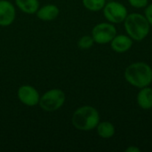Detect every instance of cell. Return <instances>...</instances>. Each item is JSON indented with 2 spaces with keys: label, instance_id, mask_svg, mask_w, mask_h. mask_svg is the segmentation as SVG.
<instances>
[{
  "label": "cell",
  "instance_id": "6da1fadb",
  "mask_svg": "<svg viewBox=\"0 0 152 152\" xmlns=\"http://www.w3.org/2000/svg\"><path fill=\"white\" fill-rule=\"evenodd\" d=\"M125 78L131 86L137 88L149 86L152 83L151 67L145 62H134L126 67Z\"/></svg>",
  "mask_w": 152,
  "mask_h": 152
},
{
  "label": "cell",
  "instance_id": "3957f363",
  "mask_svg": "<svg viewBox=\"0 0 152 152\" xmlns=\"http://www.w3.org/2000/svg\"><path fill=\"white\" fill-rule=\"evenodd\" d=\"M72 125L80 131H91L96 128L100 122V115L97 110L92 106L78 108L71 118Z\"/></svg>",
  "mask_w": 152,
  "mask_h": 152
},
{
  "label": "cell",
  "instance_id": "ba28073f",
  "mask_svg": "<svg viewBox=\"0 0 152 152\" xmlns=\"http://www.w3.org/2000/svg\"><path fill=\"white\" fill-rule=\"evenodd\" d=\"M15 19V8L9 1L0 0V26H9Z\"/></svg>",
  "mask_w": 152,
  "mask_h": 152
},
{
  "label": "cell",
  "instance_id": "5b68a950",
  "mask_svg": "<svg viewBox=\"0 0 152 152\" xmlns=\"http://www.w3.org/2000/svg\"><path fill=\"white\" fill-rule=\"evenodd\" d=\"M117 35V29L113 23L102 22L95 25L92 30V37L95 43L104 45L110 43Z\"/></svg>",
  "mask_w": 152,
  "mask_h": 152
},
{
  "label": "cell",
  "instance_id": "9c48e42d",
  "mask_svg": "<svg viewBox=\"0 0 152 152\" xmlns=\"http://www.w3.org/2000/svg\"><path fill=\"white\" fill-rule=\"evenodd\" d=\"M133 39L127 35H116L110 42L112 50L118 53H124L131 49Z\"/></svg>",
  "mask_w": 152,
  "mask_h": 152
},
{
  "label": "cell",
  "instance_id": "30bf717a",
  "mask_svg": "<svg viewBox=\"0 0 152 152\" xmlns=\"http://www.w3.org/2000/svg\"><path fill=\"white\" fill-rule=\"evenodd\" d=\"M136 100L139 107L142 110H151L152 108V88L149 86L141 88L137 94Z\"/></svg>",
  "mask_w": 152,
  "mask_h": 152
},
{
  "label": "cell",
  "instance_id": "8992f818",
  "mask_svg": "<svg viewBox=\"0 0 152 152\" xmlns=\"http://www.w3.org/2000/svg\"><path fill=\"white\" fill-rule=\"evenodd\" d=\"M103 14L109 22L113 24L122 23L127 16L126 7L118 2H109L103 7Z\"/></svg>",
  "mask_w": 152,
  "mask_h": 152
},
{
  "label": "cell",
  "instance_id": "4fadbf2b",
  "mask_svg": "<svg viewBox=\"0 0 152 152\" xmlns=\"http://www.w3.org/2000/svg\"><path fill=\"white\" fill-rule=\"evenodd\" d=\"M15 2L22 12L28 14L35 13L39 7L38 0H15Z\"/></svg>",
  "mask_w": 152,
  "mask_h": 152
},
{
  "label": "cell",
  "instance_id": "7a4b0ae2",
  "mask_svg": "<svg viewBox=\"0 0 152 152\" xmlns=\"http://www.w3.org/2000/svg\"><path fill=\"white\" fill-rule=\"evenodd\" d=\"M124 23L127 35L133 40L142 41L149 35L151 25L146 17L141 13L133 12L127 14Z\"/></svg>",
  "mask_w": 152,
  "mask_h": 152
},
{
  "label": "cell",
  "instance_id": "2e32d148",
  "mask_svg": "<svg viewBox=\"0 0 152 152\" xmlns=\"http://www.w3.org/2000/svg\"><path fill=\"white\" fill-rule=\"evenodd\" d=\"M131 6L134 8H145L148 5L149 0H128Z\"/></svg>",
  "mask_w": 152,
  "mask_h": 152
},
{
  "label": "cell",
  "instance_id": "9a60e30c",
  "mask_svg": "<svg viewBox=\"0 0 152 152\" xmlns=\"http://www.w3.org/2000/svg\"><path fill=\"white\" fill-rule=\"evenodd\" d=\"M94 40L92 36H84L79 39L77 45L81 49H89L94 45Z\"/></svg>",
  "mask_w": 152,
  "mask_h": 152
},
{
  "label": "cell",
  "instance_id": "5bb4252c",
  "mask_svg": "<svg viewBox=\"0 0 152 152\" xmlns=\"http://www.w3.org/2000/svg\"><path fill=\"white\" fill-rule=\"evenodd\" d=\"M84 6L91 12H98L103 9L106 0H82Z\"/></svg>",
  "mask_w": 152,
  "mask_h": 152
},
{
  "label": "cell",
  "instance_id": "7c38bea8",
  "mask_svg": "<svg viewBox=\"0 0 152 152\" xmlns=\"http://www.w3.org/2000/svg\"><path fill=\"white\" fill-rule=\"evenodd\" d=\"M97 134L104 139L111 138L115 134V126L112 123L109 121H103L99 122V124L96 126Z\"/></svg>",
  "mask_w": 152,
  "mask_h": 152
},
{
  "label": "cell",
  "instance_id": "ac0fdd59",
  "mask_svg": "<svg viewBox=\"0 0 152 152\" xmlns=\"http://www.w3.org/2000/svg\"><path fill=\"white\" fill-rule=\"evenodd\" d=\"M126 152H141V149L136 146H129L126 149Z\"/></svg>",
  "mask_w": 152,
  "mask_h": 152
},
{
  "label": "cell",
  "instance_id": "8fae6325",
  "mask_svg": "<svg viewBox=\"0 0 152 152\" xmlns=\"http://www.w3.org/2000/svg\"><path fill=\"white\" fill-rule=\"evenodd\" d=\"M59 14V8L53 4H47L37 11V16L43 20H54Z\"/></svg>",
  "mask_w": 152,
  "mask_h": 152
},
{
  "label": "cell",
  "instance_id": "277c9868",
  "mask_svg": "<svg viewBox=\"0 0 152 152\" xmlns=\"http://www.w3.org/2000/svg\"><path fill=\"white\" fill-rule=\"evenodd\" d=\"M65 102V94L60 89H52L46 92L39 100L40 107L45 111H55Z\"/></svg>",
  "mask_w": 152,
  "mask_h": 152
},
{
  "label": "cell",
  "instance_id": "52a82bcc",
  "mask_svg": "<svg viewBox=\"0 0 152 152\" xmlns=\"http://www.w3.org/2000/svg\"><path fill=\"white\" fill-rule=\"evenodd\" d=\"M19 100L27 106H35L39 103L38 92L31 86H22L18 90Z\"/></svg>",
  "mask_w": 152,
  "mask_h": 152
},
{
  "label": "cell",
  "instance_id": "e0dca14e",
  "mask_svg": "<svg viewBox=\"0 0 152 152\" xmlns=\"http://www.w3.org/2000/svg\"><path fill=\"white\" fill-rule=\"evenodd\" d=\"M144 13H145L144 16L146 17V19H147V20L149 21L150 25L152 26V4H148V5L145 7Z\"/></svg>",
  "mask_w": 152,
  "mask_h": 152
}]
</instances>
